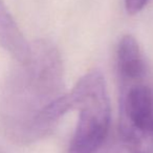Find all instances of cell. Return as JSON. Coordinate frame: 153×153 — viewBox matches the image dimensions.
I'll list each match as a JSON object with an SVG mask.
<instances>
[{
	"label": "cell",
	"instance_id": "obj_5",
	"mask_svg": "<svg viewBox=\"0 0 153 153\" xmlns=\"http://www.w3.org/2000/svg\"><path fill=\"white\" fill-rule=\"evenodd\" d=\"M0 45L18 63H23L30 57V44L23 36L3 0H0Z\"/></svg>",
	"mask_w": 153,
	"mask_h": 153
},
{
	"label": "cell",
	"instance_id": "obj_7",
	"mask_svg": "<svg viewBox=\"0 0 153 153\" xmlns=\"http://www.w3.org/2000/svg\"><path fill=\"white\" fill-rule=\"evenodd\" d=\"M148 1L149 0H125L126 11L130 15H135L146 7Z\"/></svg>",
	"mask_w": 153,
	"mask_h": 153
},
{
	"label": "cell",
	"instance_id": "obj_2",
	"mask_svg": "<svg viewBox=\"0 0 153 153\" xmlns=\"http://www.w3.org/2000/svg\"><path fill=\"white\" fill-rule=\"evenodd\" d=\"M71 110H79V120L66 153H97L106 143L111 123V109L103 74L86 72L69 92Z\"/></svg>",
	"mask_w": 153,
	"mask_h": 153
},
{
	"label": "cell",
	"instance_id": "obj_6",
	"mask_svg": "<svg viewBox=\"0 0 153 153\" xmlns=\"http://www.w3.org/2000/svg\"><path fill=\"white\" fill-rule=\"evenodd\" d=\"M97 153H144L142 149V145L134 142L133 140L119 134L115 140L104 144V146L100 149Z\"/></svg>",
	"mask_w": 153,
	"mask_h": 153
},
{
	"label": "cell",
	"instance_id": "obj_4",
	"mask_svg": "<svg viewBox=\"0 0 153 153\" xmlns=\"http://www.w3.org/2000/svg\"><path fill=\"white\" fill-rule=\"evenodd\" d=\"M117 66L121 85L142 82L146 74V64L136 39L125 35L120 40L117 51Z\"/></svg>",
	"mask_w": 153,
	"mask_h": 153
},
{
	"label": "cell",
	"instance_id": "obj_3",
	"mask_svg": "<svg viewBox=\"0 0 153 153\" xmlns=\"http://www.w3.org/2000/svg\"><path fill=\"white\" fill-rule=\"evenodd\" d=\"M120 133L142 145L153 143V89L142 82L122 87Z\"/></svg>",
	"mask_w": 153,
	"mask_h": 153
},
{
	"label": "cell",
	"instance_id": "obj_1",
	"mask_svg": "<svg viewBox=\"0 0 153 153\" xmlns=\"http://www.w3.org/2000/svg\"><path fill=\"white\" fill-rule=\"evenodd\" d=\"M64 89V68L58 47L48 40H36L23 63L7 74L0 92V127L20 145L51 134L70 111Z\"/></svg>",
	"mask_w": 153,
	"mask_h": 153
}]
</instances>
